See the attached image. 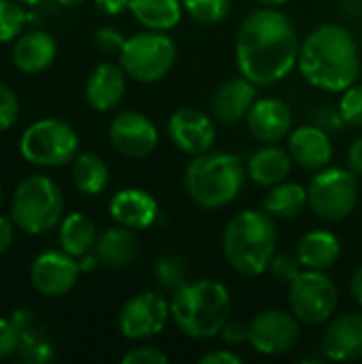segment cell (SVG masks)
<instances>
[{"label":"cell","mask_w":362,"mask_h":364,"mask_svg":"<svg viewBox=\"0 0 362 364\" xmlns=\"http://www.w3.org/2000/svg\"><path fill=\"white\" fill-rule=\"evenodd\" d=\"M299 49L297 28L275 6L252 11L237 30V68L258 87H269L286 79L299 62Z\"/></svg>","instance_id":"6da1fadb"},{"label":"cell","mask_w":362,"mask_h":364,"mask_svg":"<svg viewBox=\"0 0 362 364\" xmlns=\"http://www.w3.org/2000/svg\"><path fill=\"white\" fill-rule=\"evenodd\" d=\"M297 68L316 90H348L361 75V53L352 32L339 23H320L301 41Z\"/></svg>","instance_id":"7a4b0ae2"},{"label":"cell","mask_w":362,"mask_h":364,"mask_svg":"<svg viewBox=\"0 0 362 364\" xmlns=\"http://www.w3.org/2000/svg\"><path fill=\"white\" fill-rule=\"evenodd\" d=\"M277 239L280 235L273 215L265 209H245L226 224L222 252L237 275L258 277L269 271V264L277 254Z\"/></svg>","instance_id":"3957f363"},{"label":"cell","mask_w":362,"mask_h":364,"mask_svg":"<svg viewBox=\"0 0 362 364\" xmlns=\"http://www.w3.org/2000/svg\"><path fill=\"white\" fill-rule=\"evenodd\" d=\"M230 292L218 279L188 282L171 301V320L175 328L194 341L220 337L222 328L230 320Z\"/></svg>","instance_id":"277c9868"},{"label":"cell","mask_w":362,"mask_h":364,"mask_svg":"<svg viewBox=\"0 0 362 364\" xmlns=\"http://www.w3.org/2000/svg\"><path fill=\"white\" fill-rule=\"evenodd\" d=\"M247 179L245 162L233 151H205L190 160L183 173L188 198L207 211L230 205Z\"/></svg>","instance_id":"5b68a950"},{"label":"cell","mask_w":362,"mask_h":364,"mask_svg":"<svg viewBox=\"0 0 362 364\" xmlns=\"http://www.w3.org/2000/svg\"><path fill=\"white\" fill-rule=\"evenodd\" d=\"M64 196L58 183L45 175L26 177L11 198V220L28 235H43L62 220Z\"/></svg>","instance_id":"8992f818"},{"label":"cell","mask_w":362,"mask_h":364,"mask_svg":"<svg viewBox=\"0 0 362 364\" xmlns=\"http://www.w3.org/2000/svg\"><path fill=\"white\" fill-rule=\"evenodd\" d=\"M177 62L175 41L160 30H143L126 38L119 51V66L139 83L162 81Z\"/></svg>","instance_id":"52a82bcc"},{"label":"cell","mask_w":362,"mask_h":364,"mask_svg":"<svg viewBox=\"0 0 362 364\" xmlns=\"http://www.w3.org/2000/svg\"><path fill=\"white\" fill-rule=\"evenodd\" d=\"M19 151L30 164L45 168L62 166L73 162L79 154V134L64 119H38L23 130Z\"/></svg>","instance_id":"ba28073f"},{"label":"cell","mask_w":362,"mask_h":364,"mask_svg":"<svg viewBox=\"0 0 362 364\" xmlns=\"http://www.w3.org/2000/svg\"><path fill=\"white\" fill-rule=\"evenodd\" d=\"M309 209L326 222L350 218L358 205V177L350 168L326 166L316 173L309 188Z\"/></svg>","instance_id":"9c48e42d"},{"label":"cell","mask_w":362,"mask_h":364,"mask_svg":"<svg viewBox=\"0 0 362 364\" xmlns=\"http://www.w3.org/2000/svg\"><path fill=\"white\" fill-rule=\"evenodd\" d=\"M288 305L299 322L318 326L335 316L339 290L326 271L305 269L292 284H288Z\"/></svg>","instance_id":"30bf717a"},{"label":"cell","mask_w":362,"mask_h":364,"mask_svg":"<svg viewBox=\"0 0 362 364\" xmlns=\"http://www.w3.org/2000/svg\"><path fill=\"white\" fill-rule=\"evenodd\" d=\"M301 324L292 311L265 309L247 322V343L262 356H284L297 348Z\"/></svg>","instance_id":"8fae6325"},{"label":"cell","mask_w":362,"mask_h":364,"mask_svg":"<svg viewBox=\"0 0 362 364\" xmlns=\"http://www.w3.org/2000/svg\"><path fill=\"white\" fill-rule=\"evenodd\" d=\"M171 320V303L158 292H141L130 296L117 316L119 333L128 341H145L158 337Z\"/></svg>","instance_id":"7c38bea8"},{"label":"cell","mask_w":362,"mask_h":364,"mask_svg":"<svg viewBox=\"0 0 362 364\" xmlns=\"http://www.w3.org/2000/svg\"><path fill=\"white\" fill-rule=\"evenodd\" d=\"M109 141L124 158L141 160L154 154L160 134L156 124L139 111H122L109 124Z\"/></svg>","instance_id":"4fadbf2b"},{"label":"cell","mask_w":362,"mask_h":364,"mask_svg":"<svg viewBox=\"0 0 362 364\" xmlns=\"http://www.w3.org/2000/svg\"><path fill=\"white\" fill-rule=\"evenodd\" d=\"M166 132L173 145L192 158L209 151L218 136L213 117L192 107H181L173 111L166 122Z\"/></svg>","instance_id":"5bb4252c"},{"label":"cell","mask_w":362,"mask_h":364,"mask_svg":"<svg viewBox=\"0 0 362 364\" xmlns=\"http://www.w3.org/2000/svg\"><path fill=\"white\" fill-rule=\"evenodd\" d=\"M79 260L64 250L43 252L34 258L30 267L32 286L45 296H62L70 292L79 279Z\"/></svg>","instance_id":"9a60e30c"},{"label":"cell","mask_w":362,"mask_h":364,"mask_svg":"<svg viewBox=\"0 0 362 364\" xmlns=\"http://www.w3.org/2000/svg\"><path fill=\"white\" fill-rule=\"evenodd\" d=\"M320 352L333 363H354L362 358V314L337 316L324 331Z\"/></svg>","instance_id":"2e32d148"},{"label":"cell","mask_w":362,"mask_h":364,"mask_svg":"<svg viewBox=\"0 0 362 364\" xmlns=\"http://www.w3.org/2000/svg\"><path fill=\"white\" fill-rule=\"evenodd\" d=\"M294 160L305 171H322L331 164L335 147L331 141L329 130H324L318 124H305L294 128L288 134V147H286Z\"/></svg>","instance_id":"e0dca14e"},{"label":"cell","mask_w":362,"mask_h":364,"mask_svg":"<svg viewBox=\"0 0 362 364\" xmlns=\"http://www.w3.org/2000/svg\"><path fill=\"white\" fill-rule=\"evenodd\" d=\"M247 130L258 143H280L292 132V111L275 96H265L254 102L247 117Z\"/></svg>","instance_id":"ac0fdd59"},{"label":"cell","mask_w":362,"mask_h":364,"mask_svg":"<svg viewBox=\"0 0 362 364\" xmlns=\"http://www.w3.org/2000/svg\"><path fill=\"white\" fill-rule=\"evenodd\" d=\"M256 100H258V85H254L243 75L233 77L224 81L222 85H218V90L213 92V98H211L213 119L224 126L239 124L241 119L247 117Z\"/></svg>","instance_id":"d6986e66"},{"label":"cell","mask_w":362,"mask_h":364,"mask_svg":"<svg viewBox=\"0 0 362 364\" xmlns=\"http://www.w3.org/2000/svg\"><path fill=\"white\" fill-rule=\"evenodd\" d=\"M158 200L141 188H124L109 200V213L115 224L130 230H145L158 220Z\"/></svg>","instance_id":"ffe728a7"},{"label":"cell","mask_w":362,"mask_h":364,"mask_svg":"<svg viewBox=\"0 0 362 364\" xmlns=\"http://www.w3.org/2000/svg\"><path fill=\"white\" fill-rule=\"evenodd\" d=\"M126 70L119 64L102 62L98 64L87 83H85V100L92 109L107 113L113 111L126 94Z\"/></svg>","instance_id":"44dd1931"},{"label":"cell","mask_w":362,"mask_h":364,"mask_svg":"<svg viewBox=\"0 0 362 364\" xmlns=\"http://www.w3.org/2000/svg\"><path fill=\"white\" fill-rule=\"evenodd\" d=\"M58 55V43L49 32L32 30L21 34L13 47V64L26 75L47 70Z\"/></svg>","instance_id":"7402d4cb"},{"label":"cell","mask_w":362,"mask_h":364,"mask_svg":"<svg viewBox=\"0 0 362 364\" xmlns=\"http://www.w3.org/2000/svg\"><path fill=\"white\" fill-rule=\"evenodd\" d=\"M292 164L294 160L288 149H282L275 143H265L247 158L245 171H247V179H252L258 186L271 188L290 177Z\"/></svg>","instance_id":"603a6c76"},{"label":"cell","mask_w":362,"mask_h":364,"mask_svg":"<svg viewBox=\"0 0 362 364\" xmlns=\"http://www.w3.org/2000/svg\"><path fill=\"white\" fill-rule=\"evenodd\" d=\"M94 254L98 256L100 264L107 269H126L134 262L139 254V239L137 230H130L126 226H115L98 235Z\"/></svg>","instance_id":"cb8c5ba5"},{"label":"cell","mask_w":362,"mask_h":364,"mask_svg":"<svg viewBox=\"0 0 362 364\" xmlns=\"http://www.w3.org/2000/svg\"><path fill=\"white\" fill-rule=\"evenodd\" d=\"M297 256L303 269L309 271H326L341 256V241L331 230H312L303 235L297 245Z\"/></svg>","instance_id":"d4e9b609"},{"label":"cell","mask_w":362,"mask_h":364,"mask_svg":"<svg viewBox=\"0 0 362 364\" xmlns=\"http://www.w3.org/2000/svg\"><path fill=\"white\" fill-rule=\"evenodd\" d=\"M309 207V192L305 186L297 181H282L271 186L262 198V209L275 220H292L299 218Z\"/></svg>","instance_id":"484cf974"},{"label":"cell","mask_w":362,"mask_h":364,"mask_svg":"<svg viewBox=\"0 0 362 364\" xmlns=\"http://www.w3.org/2000/svg\"><path fill=\"white\" fill-rule=\"evenodd\" d=\"M128 11L147 30L169 32L183 17L181 0H130Z\"/></svg>","instance_id":"4316f807"},{"label":"cell","mask_w":362,"mask_h":364,"mask_svg":"<svg viewBox=\"0 0 362 364\" xmlns=\"http://www.w3.org/2000/svg\"><path fill=\"white\" fill-rule=\"evenodd\" d=\"M96 224L85 213H70L60 226V245L66 254L81 258L96 247Z\"/></svg>","instance_id":"83f0119b"},{"label":"cell","mask_w":362,"mask_h":364,"mask_svg":"<svg viewBox=\"0 0 362 364\" xmlns=\"http://www.w3.org/2000/svg\"><path fill=\"white\" fill-rule=\"evenodd\" d=\"M73 183L81 194L96 196L109 186V166L92 151L77 154L73 160Z\"/></svg>","instance_id":"f1b7e54d"},{"label":"cell","mask_w":362,"mask_h":364,"mask_svg":"<svg viewBox=\"0 0 362 364\" xmlns=\"http://www.w3.org/2000/svg\"><path fill=\"white\" fill-rule=\"evenodd\" d=\"M154 275L158 279V284L166 290V292H177L179 288H183L188 284V264L181 256L177 254H166L162 258L156 260L154 264Z\"/></svg>","instance_id":"f546056e"},{"label":"cell","mask_w":362,"mask_h":364,"mask_svg":"<svg viewBox=\"0 0 362 364\" xmlns=\"http://www.w3.org/2000/svg\"><path fill=\"white\" fill-rule=\"evenodd\" d=\"M181 4L183 13L201 26H215L224 21L233 6L230 0H181Z\"/></svg>","instance_id":"4dcf8cb0"},{"label":"cell","mask_w":362,"mask_h":364,"mask_svg":"<svg viewBox=\"0 0 362 364\" xmlns=\"http://www.w3.org/2000/svg\"><path fill=\"white\" fill-rule=\"evenodd\" d=\"M34 19L15 0H0V45L19 36L26 21Z\"/></svg>","instance_id":"1f68e13d"},{"label":"cell","mask_w":362,"mask_h":364,"mask_svg":"<svg viewBox=\"0 0 362 364\" xmlns=\"http://www.w3.org/2000/svg\"><path fill=\"white\" fill-rule=\"evenodd\" d=\"M17 354L23 363L45 364L53 358V346L49 341H45L34 328H28L21 333Z\"/></svg>","instance_id":"d6a6232c"},{"label":"cell","mask_w":362,"mask_h":364,"mask_svg":"<svg viewBox=\"0 0 362 364\" xmlns=\"http://www.w3.org/2000/svg\"><path fill=\"white\" fill-rule=\"evenodd\" d=\"M339 113L350 128H362V83H354L344 90L339 100Z\"/></svg>","instance_id":"836d02e7"},{"label":"cell","mask_w":362,"mask_h":364,"mask_svg":"<svg viewBox=\"0 0 362 364\" xmlns=\"http://www.w3.org/2000/svg\"><path fill=\"white\" fill-rule=\"evenodd\" d=\"M303 271L305 269H303V264H301L297 254L294 256L292 254H275L271 264H269V273L277 282H282V284H292Z\"/></svg>","instance_id":"e575fe53"},{"label":"cell","mask_w":362,"mask_h":364,"mask_svg":"<svg viewBox=\"0 0 362 364\" xmlns=\"http://www.w3.org/2000/svg\"><path fill=\"white\" fill-rule=\"evenodd\" d=\"M17 115H19V100L15 92L9 85L0 83V132L9 130L17 122Z\"/></svg>","instance_id":"d590c367"},{"label":"cell","mask_w":362,"mask_h":364,"mask_svg":"<svg viewBox=\"0 0 362 364\" xmlns=\"http://www.w3.org/2000/svg\"><path fill=\"white\" fill-rule=\"evenodd\" d=\"M124 364H166L169 363V356L160 350V348H154V346H139V348H132L130 352L124 354L122 358Z\"/></svg>","instance_id":"8d00e7d4"},{"label":"cell","mask_w":362,"mask_h":364,"mask_svg":"<svg viewBox=\"0 0 362 364\" xmlns=\"http://www.w3.org/2000/svg\"><path fill=\"white\" fill-rule=\"evenodd\" d=\"M19 339H21V333L17 331V326L4 318H0V360L17 354V348H19Z\"/></svg>","instance_id":"74e56055"},{"label":"cell","mask_w":362,"mask_h":364,"mask_svg":"<svg viewBox=\"0 0 362 364\" xmlns=\"http://www.w3.org/2000/svg\"><path fill=\"white\" fill-rule=\"evenodd\" d=\"M124 43H126V36H124L119 30L109 28V26L100 28V30L94 34V45H96L102 53H119L122 47H124Z\"/></svg>","instance_id":"f35d334b"},{"label":"cell","mask_w":362,"mask_h":364,"mask_svg":"<svg viewBox=\"0 0 362 364\" xmlns=\"http://www.w3.org/2000/svg\"><path fill=\"white\" fill-rule=\"evenodd\" d=\"M201 364H243V356L233 352V350H224V348H218V350H211L207 354H203L198 358Z\"/></svg>","instance_id":"ab89813d"},{"label":"cell","mask_w":362,"mask_h":364,"mask_svg":"<svg viewBox=\"0 0 362 364\" xmlns=\"http://www.w3.org/2000/svg\"><path fill=\"white\" fill-rule=\"evenodd\" d=\"M220 337L224 339V343L228 346H241V343H247V324H241V322H226V326L222 328Z\"/></svg>","instance_id":"60d3db41"},{"label":"cell","mask_w":362,"mask_h":364,"mask_svg":"<svg viewBox=\"0 0 362 364\" xmlns=\"http://www.w3.org/2000/svg\"><path fill=\"white\" fill-rule=\"evenodd\" d=\"M348 168L356 177H362V136L356 139L348 149Z\"/></svg>","instance_id":"b9f144b4"},{"label":"cell","mask_w":362,"mask_h":364,"mask_svg":"<svg viewBox=\"0 0 362 364\" xmlns=\"http://www.w3.org/2000/svg\"><path fill=\"white\" fill-rule=\"evenodd\" d=\"M94 2H96L98 11L109 17L122 15L124 11H128V4H130V0H94Z\"/></svg>","instance_id":"7bdbcfd3"},{"label":"cell","mask_w":362,"mask_h":364,"mask_svg":"<svg viewBox=\"0 0 362 364\" xmlns=\"http://www.w3.org/2000/svg\"><path fill=\"white\" fill-rule=\"evenodd\" d=\"M13 228H15V222L11 218L0 215V254H4L11 247V243H13Z\"/></svg>","instance_id":"ee69618b"},{"label":"cell","mask_w":362,"mask_h":364,"mask_svg":"<svg viewBox=\"0 0 362 364\" xmlns=\"http://www.w3.org/2000/svg\"><path fill=\"white\" fill-rule=\"evenodd\" d=\"M11 322L17 326L19 333L32 328V314H30V309H15L13 316H11Z\"/></svg>","instance_id":"f6af8a7d"},{"label":"cell","mask_w":362,"mask_h":364,"mask_svg":"<svg viewBox=\"0 0 362 364\" xmlns=\"http://www.w3.org/2000/svg\"><path fill=\"white\" fill-rule=\"evenodd\" d=\"M350 294L356 301V305H361L362 309V267H358L350 279Z\"/></svg>","instance_id":"bcb514c9"},{"label":"cell","mask_w":362,"mask_h":364,"mask_svg":"<svg viewBox=\"0 0 362 364\" xmlns=\"http://www.w3.org/2000/svg\"><path fill=\"white\" fill-rule=\"evenodd\" d=\"M254 2H258V4H262V6H282V4H286L288 0H254Z\"/></svg>","instance_id":"7dc6e473"},{"label":"cell","mask_w":362,"mask_h":364,"mask_svg":"<svg viewBox=\"0 0 362 364\" xmlns=\"http://www.w3.org/2000/svg\"><path fill=\"white\" fill-rule=\"evenodd\" d=\"M58 4H62V6H77V4H81L83 0H55Z\"/></svg>","instance_id":"c3c4849f"},{"label":"cell","mask_w":362,"mask_h":364,"mask_svg":"<svg viewBox=\"0 0 362 364\" xmlns=\"http://www.w3.org/2000/svg\"><path fill=\"white\" fill-rule=\"evenodd\" d=\"M21 4H28V6H36V4H41L43 0H19Z\"/></svg>","instance_id":"681fc988"},{"label":"cell","mask_w":362,"mask_h":364,"mask_svg":"<svg viewBox=\"0 0 362 364\" xmlns=\"http://www.w3.org/2000/svg\"><path fill=\"white\" fill-rule=\"evenodd\" d=\"M0 205H2V186H0Z\"/></svg>","instance_id":"f907efd6"}]
</instances>
